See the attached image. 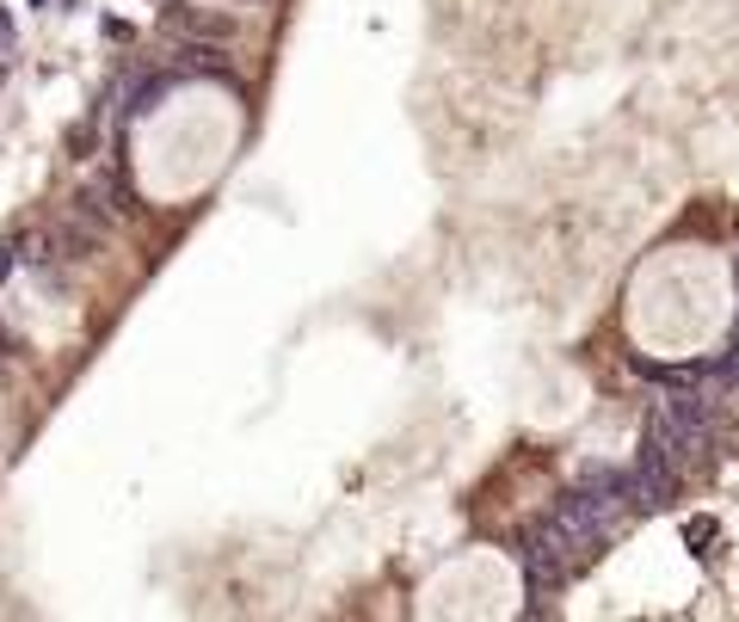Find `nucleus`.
Masks as SVG:
<instances>
[{"instance_id": "f03ea898", "label": "nucleus", "mask_w": 739, "mask_h": 622, "mask_svg": "<svg viewBox=\"0 0 739 622\" xmlns=\"http://www.w3.org/2000/svg\"><path fill=\"white\" fill-rule=\"evenodd\" d=\"M7 37H13V32H7V13H0V44H7Z\"/></svg>"}, {"instance_id": "f257e3e1", "label": "nucleus", "mask_w": 739, "mask_h": 622, "mask_svg": "<svg viewBox=\"0 0 739 622\" xmlns=\"http://www.w3.org/2000/svg\"><path fill=\"white\" fill-rule=\"evenodd\" d=\"M722 376H727V382H739V339H734V351L722 358Z\"/></svg>"}]
</instances>
